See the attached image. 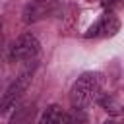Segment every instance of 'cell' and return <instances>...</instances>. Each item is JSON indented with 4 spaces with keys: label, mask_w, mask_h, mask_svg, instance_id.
Here are the masks:
<instances>
[{
    "label": "cell",
    "mask_w": 124,
    "mask_h": 124,
    "mask_svg": "<svg viewBox=\"0 0 124 124\" xmlns=\"http://www.w3.org/2000/svg\"><path fill=\"white\" fill-rule=\"evenodd\" d=\"M0 41H2V23H0Z\"/></svg>",
    "instance_id": "cell-9"
},
{
    "label": "cell",
    "mask_w": 124,
    "mask_h": 124,
    "mask_svg": "<svg viewBox=\"0 0 124 124\" xmlns=\"http://www.w3.org/2000/svg\"><path fill=\"white\" fill-rule=\"evenodd\" d=\"M103 87V76L99 72H85L81 74L72 89H70V103L76 110H85L101 93Z\"/></svg>",
    "instance_id": "cell-1"
},
{
    "label": "cell",
    "mask_w": 124,
    "mask_h": 124,
    "mask_svg": "<svg viewBox=\"0 0 124 124\" xmlns=\"http://www.w3.org/2000/svg\"><path fill=\"white\" fill-rule=\"evenodd\" d=\"M120 29V19L114 16V12H107L103 14L85 33V37H112L116 31Z\"/></svg>",
    "instance_id": "cell-5"
},
{
    "label": "cell",
    "mask_w": 124,
    "mask_h": 124,
    "mask_svg": "<svg viewBox=\"0 0 124 124\" xmlns=\"http://www.w3.org/2000/svg\"><path fill=\"white\" fill-rule=\"evenodd\" d=\"M62 12V6L58 0H33L29 4H25L23 8V21L25 23H35L46 17H54Z\"/></svg>",
    "instance_id": "cell-3"
},
{
    "label": "cell",
    "mask_w": 124,
    "mask_h": 124,
    "mask_svg": "<svg viewBox=\"0 0 124 124\" xmlns=\"http://www.w3.org/2000/svg\"><path fill=\"white\" fill-rule=\"evenodd\" d=\"M31 76H33V74L27 70V72L19 74V76L10 83V87L4 89L2 103H0V112H10V110H14V108L17 107L19 99L23 97V93L27 91V87H29V83H31Z\"/></svg>",
    "instance_id": "cell-2"
},
{
    "label": "cell",
    "mask_w": 124,
    "mask_h": 124,
    "mask_svg": "<svg viewBox=\"0 0 124 124\" xmlns=\"http://www.w3.org/2000/svg\"><path fill=\"white\" fill-rule=\"evenodd\" d=\"M105 124H112V122H105Z\"/></svg>",
    "instance_id": "cell-10"
},
{
    "label": "cell",
    "mask_w": 124,
    "mask_h": 124,
    "mask_svg": "<svg viewBox=\"0 0 124 124\" xmlns=\"http://www.w3.org/2000/svg\"><path fill=\"white\" fill-rule=\"evenodd\" d=\"M2 95H4V89H2V85H0V103H2Z\"/></svg>",
    "instance_id": "cell-8"
},
{
    "label": "cell",
    "mask_w": 124,
    "mask_h": 124,
    "mask_svg": "<svg viewBox=\"0 0 124 124\" xmlns=\"http://www.w3.org/2000/svg\"><path fill=\"white\" fill-rule=\"evenodd\" d=\"M39 50H41V45H39L37 37L31 33H23L14 41V45L10 48V56H12V60H17V62H31V60H35Z\"/></svg>",
    "instance_id": "cell-4"
},
{
    "label": "cell",
    "mask_w": 124,
    "mask_h": 124,
    "mask_svg": "<svg viewBox=\"0 0 124 124\" xmlns=\"http://www.w3.org/2000/svg\"><path fill=\"white\" fill-rule=\"evenodd\" d=\"M33 118H35V103H21L14 108L10 124H33Z\"/></svg>",
    "instance_id": "cell-7"
},
{
    "label": "cell",
    "mask_w": 124,
    "mask_h": 124,
    "mask_svg": "<svg viewBox=\"0 0 124 124\" xmlns=\"http://www.w3.org/2000/svg\"><path fill=\"white\" fill-rule=\"evenodd\" d=\"M39 124H76V122H74V118H72L66 110H62V107L50 105V107L43 112Z\"/></svg>",
    "instance_id": "cell-6"
}]
</instances>
